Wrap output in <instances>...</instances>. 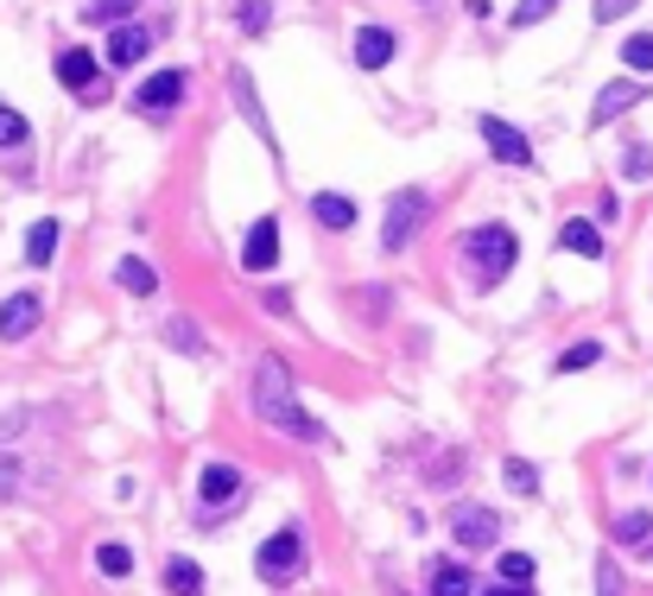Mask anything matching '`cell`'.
Here are the masks:
<instances>
[{"mask_svg":"<svg viewBox=\"0 0 653 596\" xmlns=\"http://www.w3.org/2000/svg\"><path fill=\"white\" fill-rule=\"evenodd\" d=\"M134 7H140V0H89V20H96V26H114V20H127Z\"/></svg>","mask_w":653,"mask_h":596,"instance_id":"cell-32","label":"cell"},{"mask_svg":"<svg viewBox=\"0 0 653 596\" xmlns=\"http://www.w3.org/2000/svg\"><path fill=\"white\" fill-rule=\"evenodd\" d=\"M552 13H558V0H520V7L508 13V26L520 33V26H540V20H552Z\"/></svg>","mask_w":653,"mask_h":596,"instance_id":"cell-28","label":"cell"},{"mask_svg":"<svg viewBox=\"0 0 653 596\" xmlns=\"http://www.w3.org/2000/svg\"><path fill=\"white\" fill-rule=\"evenodd\" d=\"M558 248H565V254H578V261H603V228L583 223V216H565V228H558Z\"/></svg>","mask_w":653,"mask_h":596,"instance_id":"cell-13","label":"cell"},{"mask_svg":"<svg viewBox=\"0 0 653 596\" xmlns=\"http://www.w3.org/2000/svg\"><path fill=\"white\" fill-rule=\"evenodd\" d=\"M628 7H641V0H596L590 13H596V26H609V20H621V13H628Z\"/></svg>","mask_w":653,"mask_h":596,"instance_id":"cell-36","label":"cell"},{"mask_svg":"<svg viewBox=\"0 0 653 596\" xmlns=\"http://www.w3.org/2000/svg\"><path fill=\"white\" fill-rule=\"evenodd\" d=\"M621 172H628V178H653V147H628Z\"/></svg>","mask_w":653,"mask_h":596,"instance_id":"cell-33","label":"cell"},{"mask_svg":"<svg viewBox=\"0 0 653 596\" xmlns=\"http://www.w3.org/2000/svg\"><path fill=\"white\" fill-rule=\"evenodd\" d=\"M20 476H26V470H20V457H7V450H0V501L20 488Z\"/></svg>","mask_w":653,"mask_h":596,"instance_id":"cell-34","label":"cell"},{"mask_svg":"<svg viewBox=\"0 0 653 596\" xmlns=\"http://www.w3.org/2000/svg\"><path fill=\"white\" fill-rule=\"evenodd\" d=\"M432 596H470V564H438L432 571Z\"/></svg>","mask_w":653,"mask_h":596,"instance_id":"cell-23","label":"cell"},{"mask_svg":"<svg viewBox=\"0 0 653 596\" xmlns=\"http://www.w3.org/2000/svg\"><path fill=\"white\" fill-rule=\"evenodd\" d=\"M242 266H248V273H273V266H280V223H273V216H260V223L248 228Z\"/></svg>","mask_w":653,"mask_h":596,"instance_id":"cell-9","label":"cell"},{"mask_svg":"<svg viewBox=\"0 0 653 596\" xmlns=\"http://www.w3.org/2000/svg\"><path fill=\"white\" fill-rule=\"evenodd\" d=\"M621 64H628V71H653V33L621 38Z\"/></svg>","mask_w":653,"mask_h":596,"instance_id":"cell-26","label":"cell"},{"mask_svg":"<svg viewBox=\"0 0 653 596\" xmlns=\"http://www.w3.org/2000/svg\"><path fill=\"white\" fill-rule=\"evenodd\" d=\"M51 254H58V223H51V216H38V223L26 228V261L45 266Z\"/></svg>","mask_w":653,"mask_h":596,"instance_id":"cell-19","label":"cell"},{"mask_svg":"<svg viewBox=\"0 0 653 596\" xmlns=\"http://www.w3.org/2000/svg\"><path fill=\"white\" fill-rule=\"evenodd\" d=\"M260 305H267V311H273V318H292V293H280V286H273V293L260 298Z\"/></svg>","mask_w":653,"mask_h":596,"instance_id":"cell-37","label":"cell"},{"mask_svg":"<svg viewBox=\"0 0 653 596\" xmlns=\"http://www.w3.org/2000/svg\"><path fill=\"white\" fill-rule=\"evenodd\" d=\"M165 591L172 596H204V571H197L190 559H172L165 564Z\"/></svg>","mask_w":653,"mask_h":596,"instance_id":"cell-21","label":"cell"},{"mask_svg":"<svg viewBox=\"0 0 653 596\" xmlns=\"http://www.w3.org/2000/svg\"><path fill=\"white\" fill-rule=\"evenodd\" d=\"M596 362H603V343H571L552 369H558V374H583V369H596Z\"/></svg>","mask_w":653,"mask_h":596,"instance_id":"cell-25","label":"cell"},{"mask_svg":"<svg viewBox=\"0 0 653 596\" xmlns=\"http://www.w3.org/2000/svg\"><path fill=\"white\" fill-rule=\"evenodd\" d=\"M26 140H33L26 114H20V109H7V102H0V152H20Z\"/></svg>","mask_w":653,"mask_h":596,"instance_id":"cell-24","label":"cell"},{"mask_svg":"<svg viewBox=\"0 0 653 596\" xmlns=\"http://www.w3.org/2000/svg\"><path fill=\"white\" fill-rule=\"evenodd\" d=\"M311 216L343 235V228H356V203H349L343 190H318V197H311Z\"/></svg>","mask_w":653,"mask_h":596,"instance_id":"cell-15","label":"cell"},{"mask_svg":"<svg viewBox=\"0 0 653 596\" xmlns=\"http://www.w3.org/2000/svg\"><path fill=\"white\" fill-rule=\"evenodd\" d=\"M235 102H242V114H248V127L267 140V152H273V127H267V114H260V102H255V83H248V71H235Z\"/></svg>","mask_w":653,"mask_h":596,"instance_id":"cell-18","label":"cell"},{"mask_svg":"<svg viewBox=\"0 0 653 596\" xmlns=\"http://www.w3.org/2000/svg\"><path fill=\"white\" fill-rule=\"evenodd\" d=\"M464 254H470L476 266V286L489 293V286H502L514 273V261H520V241H514V228L508 223H482L464 235Z\"/></svg>","mask_w":653,"mask_h":596,"instance_id":"cell-2","label":"cell"},{"mask_svg":"<svg viewBox=\"0 0 653 596\" xmlns=\"http://www.w3.org/2000/svg\"><path fill=\"white\" fill-rule=\"evenodd\" d=\"M394 45L399 38L387 33V26H362V33H356V64H362V71H381V64L394 58Z\"/></svg>","mask_w":653,"mask_h":596,"instance_id":"cell-14","label":"cell"},{"mask_svg":"<svg viewBox=\"0 0 653 596\" xmlns=\"http://www.w3.org/2000/svg\"><path fill=\"white\" fill-rule=\"evenodd\" d=\"M114 280H121V293H134V298H152V293H159V273H152L146 261H134V254L114 266Z\"/></svg>","mask_w":653,"mask_h":596,"instance_id":"cell-17","label":"cell"},{"mask_svg":"<svg viewBox=\"0 0 653 596\" xmlns=\"http://www.w3.org/2000/svg\"><path fill=\"white\" fill-rule=\"evenodd\" d=\"M476 127H482V140H489V152H495V159H502V165H520V172H527V165H533V140H527V134H520V127H508V121H502V114H482V121H476Z\"/></svg>","mask_w":653,"mask_h":596,"instance_id":"cell-7","label":"cell"},{"mask_svg":"<svg viewBox=\"0 0 653 596\" xmlns=\"http://www.w3.org/2000/svg\"><path fill=\"white\" fill-rule=\"evenodd\" d=\"M502 476H508L514 495H540V470H533L527 457H508V470H502Z\"/></svg>","mask_w":653,"mask_h":596,"instance_id":"cell-27","label":"cell"},{"mask_svg":"<svg viewBox=\"0 0 653 596\" xmlns=\"http://www.w3.org/2000/svg\"><path fill=\"white\" fill-rule=\"evenodd\" d=\"M58 83H64V89H89V83H96V58H89L83 45H64V51H58Z\"/></svg>","mask_w":653,"mask_h":596,"instance_id":"cell-16","label":"cell"},{"mask_svg":"<svg viewBox=\"0 0 653 596\" xmlns=\"http://www.w3.org/2000/svg\"><path fill=\"white\" fill-rule=\"evenodd\" d=\"M235 20H242V33H267V26H273V7H267V0H242Z\"/></svg>","mask_w":653,"mask_h":596,"instance_id":"cell-31","label":"cell"},{"mask_svg":"<svg viewBox=\"0 0 653 596\" xmlns=\"http://www.w3.org/2000/svg\"><path fill=\"white\" fill-rule=\"evenodd\" d=\"M641 96H648V89H641L634 76H616V83L596 96V109H590V127H609V121H616V114H628L634 102H641Z\"/></svg>","mask_w":653,"mask_h":596,"instance_id":"cell-10","label":"cell"},{"mask_svg":"<svg viewBox=\"0 0 653 596\" xmlns=\"http://www.w3.org/2000/svg\"><path fill=\"white\" fill-rule=\"evenodd\" d=\"M165 343H172V349H184V356H204V336L190 331L184 318H165Z\"/></svg>","mask_w":653,"mask_h":596,"instance_id":"cell-29","label":"cell"},{"mask_svg":"<svg viewBox=\"0 0 653 596\" xmlns=\"http://www.w3.org/2000/svg\"><path fill=\"white\" fill-rule=\"evenodd\" d=\"M235 495H242V470L235 463H204L197 470V501H204V521H217L235 508Z\"/></svg>","mask_w":653,"mask_h":596,"instance_id":"cell-5","label":"cell"},{"mask_svg":"<svg viewBox=\"0 0 653 596\" xmlns=\"http://www.w3.org/2000/svg\"><path fill=\"white\" fill-rule=\"evenodd\" d=\"M248 400H255V412L267 419V425H280L286 438H298V445H324V425L311 419V412L298 407V394H292V374L286 362H255V381H248Z\"/></svg>","mask_w":653,"mask_h":596,"instance_id":"cell-1","label":"cell"},{"mask_svg":"<svg viewBox=\"0 0 653 596\" xmlns=\"http://www.w3.org/2000/svg\"><path fill=\"white\" fill-rule=\"evenodd\" d=\"M502 584L527 591V584H533V559H527V552H502Z\"/></svg>","mask_w":653,"mask_h":596,"instance_id":"cell-30","label":"cell"},{"mask_svg":"<svg viewBox=\"0 0 653 596\" xmlns=\"http://www.w3.org/2000/svg\"><path fill=\"white\" fill-rule=\"evenodd\" d=\"M596 596H621V571H616V559L596 564Z\"/></svg>","mask_w":653,"mask_h":596,"instance_id":"cell-35","label":"cell"},{"mask_svg":"<svg viewBox=\"0 0 653 596\" xmlns=\"http://www.w3.org/2000/svg\"><path fill=\"white\" fill-rule=\"evenodd\" d=\"M146 51H152V33H146V26H114V33H109V51H102V58H109L114 71H127V64H140Z\"/></svg>","mask_w":653,"mask_h":596,"instance_id":"cell-12","label":"cell"},{"mask_svg":"<svg viewBox=\"0 0 653 596\" xmlns=\"http://www.w3.org/2000/svg\"><path fill=\"white\" fill-rule=\"evenodd\" d=\"M96 571H102V578H114V584H121V578H127V571H134V552H127V546H121V539H102V546H96Z\"/></svg>","mask_w":653,"mask_h":596,"instance_id":"cell-20","label":"cell"},{"mask_svg":"<svg viewBox=\"0 0 653 596\" xmlns=\"http://www.w3.org/2000/svg\"><path fill=\"white\" fill-rule=\"evenodd\" d=\"M616 546L648 552V546H653V514H621V521H616Z\"/></svg>","mask_w":653,"mask_h":596,"instance_id":"cell-22","label":"cell"},{"mask_svg":"<svg viewBox=\"0 0 653 596\" xmlns=\"http://www.w3.org/2000/svg\"><path fill=\"white\" fill-rule=\"evenodd\" d=\"M482 596H533V591H514V584H502V591H482Z\"/></svg>","mask_w":653,"mask_h":596,"instance_id":"cell-39","label":"cell"},{"mask_svg":"<svg viewBox=\"0 0 653 596\" xmlns=\"http://www.w3.org/2000/svg\"><path fill=\"white\" fill-rule=\"evenodd\" d=\"M451 539H457L464 552H482V546H495V539H502V514L470 501V508H457V514H451Z\"/></svg>","mask_w":653,"mask_h":596,"instance_id":"cell-6","label":"cell"},{"mask_svg":"<svg viewBox=\"0 0 653 596\" xmlns=\"http://www.w3.org/2000/svg\"><path fill=\"white\" fill-rule=\"evenodd\" d=\"M20 425H26V412H0V438H7V432H20Z\"/></svg>","mask_w":653,"mask_h":596,"instance_id":"cell-38","label":"cell"},{"mask_svg":"<svg viewBox=\"0 0 653 596\" xmlns=\"http://www.w3.org/2000/svg\"><path fill=\"white\" fill-rule=\"evenodd\" d=\"M255 571L267 584H292L298 571H305V539H298V526H280L267 546L255 552Z\"/></svg>","mask_w":653,"mask_h":596,"instance_id":"cell-3","label":"cell"},{"mask_svg":"<svg viewBox=\"0 0 653 596\" xmlns=\"http://www.w3.org/2000/svg\"><path fill=\"white\" fill-rule=\"evenodd\" d=\"M426 190H399L394 203H387V223H381V248L387 254H406V241H412V228L426 223Z\"/></svg>","mask_w":653,"mask_h":596,"instance_id":"cell-4","label":"cell"},{"mask_svg":"<svg viewBox=\"0 0 653 596\" xmlns=\"http://www.w3.org/2000/svg\"><path fill=\"white\" fill-rule=\"evenodd\" d=\"M38 331V293H7L0 298V343H26Z\"/></svg>","mask_w":653,"mask_h":596,"instance_id":"cell-8","label":"cell"},{"mask_svg":"<svg viewBox=\"0 0 653 596\" xmlns=\"http://www.w3.org/2000/svg\"><path fill=\"white\" fill-rule=\"evenodd\" d=\"M146 114H172L184 102V76L178 71H159V76H146L140 83V96H134Z\"/></svg>","mask_w":653,"mask_h":596,"instance_id":"cell-11","label":"cell"}]
</instances>
